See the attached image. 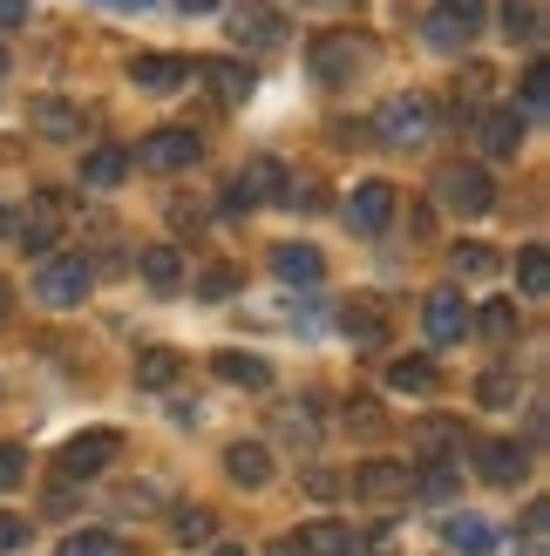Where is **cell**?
<instances>
[{
	"label": "cell",
	"mask_w": 550,
	"mask_h": 556,
	"mask_svg": "<svg viewBox=\"0 0 550 556\" xmlns=\"http://www.w3.org/2000/svg\"><path fill=\"white\" fill-rule=\"evenodd\" d=\"M435 204L449 217H489L497 211V184H489L483 163H442L435 170Z\"/></svg>",
	"instance_id": "6da1fadb"
},
{
	"label": "cell",
	"mask_w": 550,
	"mask_h": 556,
	"mask_svg": "<svg viewBox=\"0 0 550 556\" xmlns=\"http://www.w3.org/2000/svg\"><path fill=\"white\" fill-rule=\"evenodd\" d=\"M116 455H123V434L116 428H89V434H75L68 448L54 455V476H62V482H96Z\"/></svg>",
	"instance_id": "7a4b0ae2"
},
{
	"label": "cell",
	"mask_w": 550,
	"mask_h": 556,
	"mask_svg": "<svg viewBox=\"0 0 550 556\" xmlns=\"http://www.w3.org/2000/svg\"><path fill=\"white\" fill-rule=\"evenodd\" d=\"M89 286H96L89 258H82V252H62V258H48V265H41V278H35V299H41V305H54V313H68V305H82V299H89Z\"/></svg>",
	"instance_id": "3957f363"
},
{
	"label": "cell",
	"mask_w": 550,
	"mask_h": 556,
	"mask_svg": "<svg viewBox=\"0 0 550 556\" xmlns=\"http://www.w3.org/2000/svg\"><path fill=\"white\" fill-rule=\"evenodd\" d=\"M428 129H435V109H428L422 96H395V102L374 116V136H380L388 150H422Z\"/></svg>",
	"instance_id": "277c9868"
},
{
	"label": "cell",
	"mask_w": 550,
	"mask_h": 556,
	"mask_svg": "<svg viewBox=\"0 0 550 556\" xmlns=\"http://www.w3.org/2000/svg\"><path fill=\"white\" fill-rule=\"evenodd\" d=\"M286 198V170H279V163H272V156H252V163H245V170L225 184V211L238 217V211H259V204H279Z\"/></svg>",
	"instance_id": "5b68a950"
},
{
	"label": "cell",
	"mask_w": 550,
	"mask_h": 556,
	"mask_svg": "<svg viewBox=\"0 0 550 556\" xmlns=\"http://www.w3.org/2000/svg\"><path fill=\"white\" fill-rule=\"evenodd\" d=\"M198 156H204V143H198L190 129H150L143 143L129 150V163H143V170H163V177H171V170H190Z\"/></svg>",
	"instance_id": "8992f818"
},
{
	"label": "cell",
	"mask_w": 550,
	"mask_h": 556,
	"mask_svg": "<svg viewBox=\"0 0 550 556\" xmlns=\"http://www.w3.org/2000/svg\"><path fill=\"white\" fill-rule=\"evenodd\" d=\"M483 0H442V8L428 14V48H442V54H455V48H470L476 35H483Z\"/></svg>",
	"instance_id": "52a82bcc"
},
{
	"label": "cell",
	"mask_w": 550,
	"mask_h": 556,
	"mask_svg": "<svg viewBox=\"0 0 550 556\" xmlns=\"http://www.w3.org/2000/svg\"><path fill=\"white\" fill-rule=\"evenodd\" d=\"M8 231H14V244H21V252H48V244H54V231H62V198H54V190H41V198H27V211H14V217H8Z\"/></svg>",
	"instance_id": "ba28073f"
},
{
	"label": "cell",
	"mask_w": 550,
	"mask_h": 556,
	"mask_svg": "<svg viewBox=\"0 0 550 556\" xmlns=\"http://www.w3.org/2000/svg\"><path fill=\"white\" fill-rule=\"evenodd\" d=\"M476 468H483V482L510 489V482H524V476H530V448H524V441H510V434L476 441Z\"/></svg>",
	"instance_id": "9c48e42d"
},
{
	"label": "cell",
	"mask_w": 550,
	"mask_h": 556,
	"mask_svg": "<svg viewBox=\"0 0 550 556\" xmlns=\"http://www.w3.org/2000/svg\"><path fill=\"white\" fill-rule=\"evenodd\" d=\"M367 68V41H353V35H320L313 41V75L320 81H353Z\"/></svg>",
	"instance_id": "30bf717a"
},
{
	"label": "cell",
	"mask_w": 550,
	"mask_h": 556,
	"mask_svg": "<svg viewBox=\"0 0 550 556\" xmlns=\"http://www.w3.org/2000/svg\"><path fill=\"white\" fill-rule=\"evenodd\" d=\"M388 217H395V184H380V177H367V184H353V198H347V225L353 231H388Z\"/></svg>",
	"instance_id": "8fae6325"
},
{
	"label": "cell",
	"mask_w": 550,
	"mask_h": 556,
	"mask_svg": "<svg viewBox=\"0 0 550 556\" xmlns=\"http://www.w3.org/2000/svg\"><path fill=\"white\" fill-rule=\"evenodd\" d=\"M353 495H361V503H401V495H415V468H401V462H367L361 476H353Z\"/></svg>",
	"instance_id": "7c38bea8"
},
{
	"label": "cell",
	"mask_w": 550,
	"mask_h": 556,
	"mask_svg": "<svg viewBox=\"0 0 550 556\" xmlns=\"http://www.w3.org/2000/svg\"><path fill=\"white\" fill-rule=\"evenodd\" d=\"M340 332H347L353 346H380V340H388V299L353 292V299H347V313H340Z\"/></svg>",
	"instance_id": "4fadbf2b"
},
{
	"label": "cell",
	"mask_w": 550,
	"mask_h": 556,
	"mask_svg": "<svg viewBox=\"0 0 550 556\" xmlns=\"http://www.w3.org/2000/svg\"><path fill=\"white\" fill-rule=\"evenodd\" d=\"M422 326H428L435 346L462 340V332H470V299H462V292H428L422 299Z\"/></svg>",
	"instance_id": "5bb4252c"
},
{
	"label": "cell",
	"mask_w": 550,
	"mask_h": 556,
	"mask_svg": "<svg viewBox=\"0 0 550 556\" xmlns=\"http://www.w3.org/2000/svg\"><path fill=\"white\" fill-rule=\"evenodd\" d=\"M442 543L455 549V556H497V522H489V516H470V509H455L449 522H442Z\"/></svg>",
	"instance_id": "9a60e30c"
},
{
	"label": "cell",
	"mask_w": 550,
	"mask_h": 556,
	"mask_svg": "<svg viewBox=\"0 0 550 556\" xmlns=\"http://www.w3.org/2000/svg\"><path fill=\"white\" fill-rule=\"evenodd\" d=\"M129 81H136V89H150V96H177L184 81H190V62H184V54H136Z\"/></svg>",
	"instance_id": "2e32d148"
},
{
	"label": "cell",
	"mask_w": 550,
	"mask_h": 556,
	"mask_svg": "<svg viewBox=\"0 0 550 556\" xmlns=\"http://www.w3.org/2000/svg\"><path fill=\"white\" fill-rule=\"evenodd\" d=\"M476 143H483V156L510 163L516 150H524V116H516V109H489V116L476 123Z\"/></svg>",
	"instance_id": "e0dca14e"
},
{
	"label": "cell",
	"mask_w": 550,
	"mask_h": 556,
	"mask_svg": "<svg viewBox=\"0 0 550 556\" xmlns=\"http://www.w3.org/2000/svg\"><path fill=\"white\" fill-rule=\"evenodd\" d=\"M190 75L211 81V96L225 102V109H238L245 96H252V68H245V62H225V54H217V62H190Z\"/></svg>",
	"instance_id": "ac0fdd59"
},
{
	"label": "cell",
	"mask_w": 550,
	"mask_h": 556,
	"mask_svg": "<svg viewBox=\"0 0 550 556\" xmlns=\"http://www.w3.org/2000/svg\"><path fill=\"white\" fill-rule=\"evenodd\" d=\"M225 476L238 489H265L272 482V448H265V441H232V448H225Z\"/></svg>",
	"instance_id": "d6986e66"
},
{
	"label": "cell",
	"mask_w": 550,
	"mask_h": 556,
	"mask_svg": "<svg viewBox=\"0 0 550 556\" xmlns=\"http://www.w3.org/2000/svg\"><path fill=\"white\" fill-rule=\"evenodd\" d=\"M27 123H35L48 143H82V109H68L62 96H41L35 109H27Z\"/></svg>",
	"instance_id": "ffe728a7"
},
{
	"label": "cell",
	"mask_w": 550,
	"mask_h": 556,
	"mask_svg": "<svg viewBox=\"0 0 550 556\" xmlns=\"http://www.w3.org/2000/svg\"><path fill=\"white\" fill-rule=\"evenodd\" d=\"M211 367H217V380H225V387H245V394H265V387H272V367H265V359L259 353H217L211 359Z\"/></svg>",
	"instance_id": "44dd1931"
},
{
	"label": "cell",
	"mask_w": 550,
	"mask_h": 556,
	"mask_svg": "<svg viewBox=\"0 0 550 556\" xmlns=\"http://www.w3.org/2000/svg\"><path fill=\"white\" fill-rule=\"evenodd\" d=\"M129 177V150L123 143H96L89 156H82V184H89V190H116Z\"/></svg>",
	"instance_id": "7402d4cb"
},
{
	"label": "cell",
	"mask_w": 550,
	"mask_h": 556,
	"mask_svg": "<svg viewBox=\"0 0 550 556\" xmlns=\"http://www.w3.org/2000/svg\"><path fill=\"white\" fill-rule=\"evenodd\" d=\"M272 271H279L286 286H320L326 258L313 252V244H272Z\"/></svg>",
	"instance_id": "603a6c76"
},
{
	"label": "cell",
	"mask_w": 550,
	"mask_h": 556,
	"mask_svg": "<svg viewBox=\"0 0 550 556\" xmlns=\"http://www.w3.org/2000/svg\"><path fill=\"white\" fill-rule=\"evenodd\" d=\"M177 374H184V353H177V346H150V353H136V387H150V394L177 387Z\"/></svg>",
	"instance_id": "cb8c5ba5"
},
{
	"label": "cell",
	"mask_w": 550,
	"mask_h": 556,
	"mask_svg": "<svg viewBox=\"0 0 550 556\" xmlns=\"http://www.w3.org/2000/svg\"><path fill=\"white\" fill-rule=\"evenodd\" d=\"M238 41H245V48H279V41H286V14H272V8H238Z\"/></svg>",
	"instance_id": "d4e9b609"
},
{
	"label": "cell",
	"mask_w": 550,
	"mask_h": 556,
	"mask_svg": "<svg viewBox=\"0 0 550 556\" xmlns=\"http://www.w3.org/2000/svg\"><path fill=\"white\" fill-rule=\"evenodd\" d=\"M143 286L150 292H177L184 286V252H177V244H150V252H143Z\"/></svg>",
	"instance_id": "484cf974"
},
{
	"label": "cell",
	"mask_w": 550,
	"mask_h": 556,
	"mask_svg": "<svg viewBox=\"0 0 550 556\" xmlns=\"http://www.w3.org/2000/svg\"><path fill=\"white\" fill-rule=\"evenodd\" d=\"M299 543H307L313 556H367V543H361V536H353V530H347V522H313V530H307V536H299Z\"/></svg>",
	"instance_id": "4316f807"
},
{
	"label": "cell",
	"mask_w": 550,
	"mask_h": 556,
	"mask_svg": "<svg viewBox=\"0 0 550 556\" xmlns=\"http://www.w3.org/2000/svg\"><path fill=\"white\" fill-rule=\"evenodd\" d=\"M171 536H177L184 549H198V543H211V536H217V509H204V503H190V509H177V516H171Z\"/></svg>",
	"instance_id": "83f0119b"
},
{
	"label": "cell",
	"mask_w": 550,
	"mask_h": 556,
	"mask_svg": "<svg viewBox=\"0 0 550 556\" xmlns=\"http://www.w3.org/2000/svg\"><path fill=\"white\" fill-rule=\"evenodd\" d=\"M503 27H510V41H543V0H503Z\"/></svg>",
	"instance_id": "f1b7e54d"
},
{
	"label": "cell",
	"mask_w": 550,
	"mask_h": 556,
	"mask_svg": "<svg viewBox=\"0 0 550 556\" xmlns=\"http://www.w3.org/2000/svg\"><path fill=\"white\" fill-rule=\"evenodd\" d=\"M415 448H422V462H449L462 448V428L455 421H422L415 428Z\"/></svg>",
	"instance_id": "f546056e"
},
{
	"label": "cell",
	"mask_w": 550,
	"mask_h": 556,
	"mask_svg": "<svg viewBox=\"0 0 550 556\" xmlns=\"http://www.w3.org/2000/svg\"><path fill=\"white\" fill-rule=\"evenodd\" d=\"M470 326H483L497 346H510V340H516V305H510V299H489L483 313H470Z\"/></svg>",
	"instance_id": "4dcf8cb0"
},
{
	"label": "cell",
	"mask_w": 550,
	"mask_h": 556,
	"mask_svg": "<svg viewBox=\"0 0 550 556\" xmlns=\"http://www.w3.org/2000/svg\"><path fill=\"white\" fill-rule=\"evenodd\" d=\"M388 380L401 387V394H435V387H442V374H435L428 359H395V367H388Z\"/></svg>",
	"instance_id": "1f68e13d"
},
{
	"label": "cell",
	"mask_w": 550,
	"mask_h": 556,
	"mask_svg": "<svg viewBox=\"0 0 550 556\" xmlns=\"http://www.w3.org/2000/svg\"><path fill=\"white\" fill-rule=\"evenodd\" d=\"M54 556H129V549L109 536V530H82V536H62V543H54Z\"/></svg>",
	"instance_id": "d6a6232c"
},
{
	"label": "cell",
	"mask_w": 550,
	"mask_h": 556,
	"mask_svg": "<svg viewBox=\"0 0 550 556\" xmlns=\"http://www.w3.org/2000/svg\"><path fill=\"white\" fill-rule=\"evenodd\" d=\"M449 265H455L462 278H489V271H497V252H489L483 238H462L455 252H449Z\"/></svg>",
	"instance_id": "836d02e7"
},
{
	"label": "cell",
	"mask_w": 550,
	"mask_h": 556,
	"mask_svg": "<svg viewBox=\"0 0 550 556\" xmlns=\"http://www.w3.org/2000/svg\"><path fill=\"white\" fill-rule=\"evenodd\" d=\"M516 286H524L530 299H543V292H550V252H543V244H530V252L516 258Z\"/></svg>",
	"instance_id": "e575fe53"
},
{
	"label": "cell",
	"mask_w": 550,
	"mask_h": 556,
	"mask_svg": "<svg viewBox=\"0 0 550 556\" xmlns=\"http://www.w3.org/2000/svg\"><path fill=\"white\" fill-rule=\"evenodd\" d=\"M449 489H455V462H422V476H415V495H428V503H442Z\"/></svg>",
	"instance_id": "d590c367"
},
{
	"label": "cell",
	"mask_w": 550,
	"mask_h": 556,
	"mask_svg": "<svg viewBox=\"0 0 550 556\" xmlns=\"http://www.w3.org/2000/svg\"><path fill=\"white\" fill-rule=\"evenodd\" d=\"M27 482V448L21 441H0V495H14Z\"/></svg>",
	"instance_id": "8d00e7d4"
},
{
	"label": "cell",
	"mask_w": 550,
	"mask_h": 556,
	"mask_svg": "<svg viewBox=\"0 0 550 556\" xmlns=\"http://www.w3.org/2000/svg\"><path fill=\"white\" fill-rule=\"evenodd\" d=\"M516 401V374L497 367V374H483V407H510Z\"/></svg>",
	"instance_id": "74e56055"
},
{
	"label": "cell",
	"mask_w": 550,
	"mask_h": 556,
	"mask_svg": "<svg viewBox=\"0 0 550 556\" xmlns=\"http://www.w3.org/2000/svg\"><path fill=\"white\" fill-rule=\"evenodd\" d=\"M198 292H204V299H232V292H238V271H232V265H211V271L198 278Z\"/></svg>",
	"instance_id": "f35d334b"
},
{
	"label": "cell",
	"mask_w": 550,
	"mask_h": 556,
	"mask_svg": "<svg viewBox=\"0 0 550 556\" xmlns=\"http://www.w3.org/2000/svg\"><path fill=\"white\" fill-rule=\"evenodd\" d=\"M543 102H550V68L537 62V68L524 75V109H530V116H537V109H543Z\"/></svg>",
	"instance_id": "ab89813d"
},
{
	"label": "cell",
	"mask_w": 550,
	"mask_h": 556,
	"mask_svg": "<svg viewBox=\"0 0 550 556\" xmlns=\"http://www.w3.org/2000/svg\"><path fill=\"white\" fill-rule=\"evenodd\" d=\"M347 428H353V434H380V407H374V401H353V407H347Z\"/></svg>",
	"instance_id": "60d3db41"
},
{
	"label": "cell",
	"mask_w": 550,
	"mask_h": 556,
	"mask_svg": "<svg viewBox=\"0 0 550 556\" xmlns=\"http://www.w3.org/2000/svg\"><path fill=\"white\" fill-rule=\"evenodd\" d=\"M279 434H286V441H313V414H307V407H286V414H279Z\"/></svg>",
	"instance_id": "b9f144b4"
},
{
	"label": "cell",
	"mask_w": 550,
	"mask_h": 556,
	"mask_svg": "<svg viewBox=\"0 0 550 556\" xmlns=\"http://www.w3.org/2000/svg\"><path fill=\"white\" fill-rule=\"evenodd\" d=\"M21 543H27V522L21 516H0V556H14Z\"/></svg>",
	"instance_id": "7bdbcfd3"
},
{
	"label": "cell",
	"mask_w": 550,
	"mask_h": 556,
	"mask_svg": "<svg viewBox=\"0 0 550 556\" xmlns=\"http://www.w3.org/2000/svg\"><path fill=\"white\" fill-rule=\"evenodd\" d=\"M543 530H550V509H543V503H530V509H524V536H530V543H543Z\"/></svg>",
	"instance_id": "ee69618b"
},
{
	"label": "cell",
	"mask_w": 550,
	"mask_h": 556,
	"mask_svg": "<svg viewBox=\"0 0 550 556\" xmlns=\"http://www.w3.org/2000/svg\"><path fill=\"white\" fill-rule=\"evenodd\" d=\"M27 21V0H0V27H21Z\"/></svg>",
	"instance_id": "f6af8a7d"
},
{
	"label": "cell",
	"mask_w": 550,
	"mask_h": 556,
	"mask_svg": "<svg viewBox=\"0 0 550 556\" xmlns=\"http://www.w3.org/2000/svg\"><path fill=\"white\" fill-rule=\"evenodd\" d=\"M272 556H313V549L299 543V536H279V543H272Z\"/></svg>",
	"instance_id": "bcb514c9"
},
{
	"label": "cell",
	"mask_w": 550,
	"mask_h": 556,
	"mask_svg": "<svg viewBox=\"0 0 550 556\" xmlns=\"http://www.w3.org/2000/svg\"><path fill=\"white\" fill-rule=\"evenodd\" d=\"M177 8H184V14H211V8H217V0H177Z\"/></svg>",
	"instance_id": "7dc6e473"
},
{
	"label": "cell",
	"mask_w": 550,
	"mask_h": 556,
	"mask_svg": "<svg viewBox=\"0 0 550 556\" xmlns=\"http://www.w3.org/2000/svg\"><path fill=\"white\" fill-rule=\"evenodd\" d=\"M8 305H14V292H8V278H0V319H8Z\"/></svg>",
	"instance_id": "c3c4849f"
},
{
	"label": "cell",
	"mask_w": 550,
	"mask_h": 556,
	"mask_svg": "<svg viewBox=\"0 0 550 556\" xmlns=\"http://www.w3.org/2000/svg\"><path fill=\"white\" fill-rule=\"evenodd\" d=\"M217 556H252V549H238V543H217Z\"/></svg>",
	"instance_id": "681fc988"
},
{
	"label": "cell",
	"mask_w": 550,
	"mask_h": 556,
	"mask_svg": "<svg viewBox=\"0 0 550 556\" xmlns=\"http://www.w3.org/2000/svg\"><path fill=\"white\" fill-rule=\"evenodd\" d=\"M0 75H8V48H0Z\"/></svg>",
	"instance_id": "f907efd6"
},
{
	"label": "cell",
	"mask_w": 550,
	"mask_h": 556,
	"mask_svg": "<svg viewBox=\"0 0 550 556\" xmlns=\"http://www.w3.org/2000/svg\"><path fill=\"white\" fill-rule=\"evenodd\" d=\"M136 8H143V0H136Z\"/></svg>",
	"instance_id": "816d5d0a"
}]
</instances>
